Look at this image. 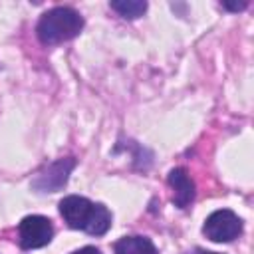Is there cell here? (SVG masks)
<instances>
[{
	"label": "cell",
	"mask_w": 254,
	"mask_h": 254,
	"mask_svg": "<svg viewBox=\"0 0 254 254\" xmlns=\"http://www.w3.org/2000/svg\"><path fill=\"white\" fill-rule=\"evenodd\" d=\"M111 220H113V216H111L109 208L101 202H95V210H93L91 222L87 224L85 232L91 234V236H101L111 228Z\"/></svg>",
	"instance_id": "obj_8"
},
{
	"label": "cell",
	"mask_w": 254,
	"mask_h": 254,
	"mask_svg": "<svg viewBox=\"0 0 254 254\" xmlns=\"http://www.w3.org/2000/svg\"><path fill=\"white\" fill-rule=\"evenodd\" d=\"M246 6H248L246 0H242V2H222V8H226V10H230V12H240V10H244Z\"/></svg>",
	"instance_id": "obj_10"
},
{
	"label": "cell",
	"mask_w": 254,
	"mask_h": 254,
	"mask_svg": "<svg viewBox=\"0 0 254 254\" xmlns=\"http://www.w3.org/2000/svg\"><path fill=\"white\" fill-rule=\"evenodd\" d=\"M115 254H157L155 244L147 236H123L113 246Z\"/></svg>",
	"instance_id": "obj_7"
},
{
	"label": "cell",
	"mask_w": 254,
	"mask_h": 254,
	"mask_svg": "<svg viewBox=\"0 0 254 254\" xmlns=\"http://www.w3.org/2000/svg\"><path fill=\"white\" fill-rule=\"evenodd\" d=\"M196 254H218V252H208V250H200V248H198Z\"/></svg>",
	"instance_id": "obj_12"
},
{
	"label": "cell",
	"mask_w": 254,
	"mask_h": 254,
	"mask_svg": "<svg viewBox=\"0 0 254 254\" xmlns=\"http://www.w3.org/2000/svg\"><path fill=\"white\" fill-rule=\"evenodd\" d=\"M73 167H75V159L73 157L58 159V161L46 165L32 179V189L36 192H58V190H62L65 187Z\"/></svg>",
	"instance_id": "obj_3"
},
{
	"label": "cell",
	"mask_w": 254,
	"mask_h": 254,
	"mask_svg": "<svg viewBox=\"0 0 254 254\" xmlns=\"http://www.w3.org/2000/svg\"><path fill=\"white\" fill-rule=\"evenodd\" d=\"M171 189H173V202L179 208H187L194 198V183L189 177V173L181 167H175L169 171L167 177Z\"/></svg>",
	"instance_id": "obj_6"
},
{
	"label": "cell",
	"mask_w": 254,
	"mask_h": 254,
	"mask_svg": "<svg viewBox=\"0 0 254 254\" xmlns=\"http://www.w3.org/2000/svg\"><path fill=\"white\" fill-rule=\"evenodd\" d=\"M109 6L123 18L127 20H135L139 16L145 14L147 10V2L145 0H111Z\"/></svg>",
	"instance_id": "obj_9"
},
{
	"label": "cell",
	"mask_w": 254,
	"mask_h": 254,
	"mask_svg": "<svg viewBox=\"0 0 254 254\" xmlns=\"http://www.w3.org/2000/svg\"><path fill=\"white\" fill-rule=\"evenodd\" d=\"M18 232H20V246L24 250H32V248H42L50 244L54 236V226L50 218L40 214H30L20 220Z\"/></svg>",
	"instance_id": "obj_4"
},
{
	"label": "cell",
	"mask_w": 254,
	"mask_h": 254,
	"mask_svg": "<svg viewBox=\"0 0 254 254\" xmlns=\"http://www.w3.org/2000/svg\"><path fill=\"white\" fill-rule=\"evenodd\" d=\"M83 30V18L69 6H56L42 14L36 34L44 46H56L75 38Z\"/></svg>",
	"instance_id": "obj_1"
},
{
	"label": "cell",
	"mask_w": 254,
	"mask_h": 254,
	"mask_svg": "<svg viewBox=\"0 0 254 254\" xmlns=\"http://www.w3.org/2000/svg\"><path fill=\"white\" fill-rule=\"evenodd\" d=\"M93 210H95V202H91L85 196L69 194V196H64L60 200V214L64 216L67 226L75 228V230H83L85 232L87 224L91 222Z\"/></svg>",
	"instance_id": "obj_5"
},
{
	"label": "cell",
	"mask_w": 254,
	"mask_h": 254,
	"mask_svg": "<svg viewBox=\"0 0 254 254\" xmlns=\"http://www.w3.org/2000/svg\"><path fill=\"white\" fill-rule=\"evenodd\" d=\"M71 254H101V250L95 248V246H83V248H79V250H75Z\"/></svg>",
	"instance_id": "obj_11"
},
{
	"label": "cell",
	"mask_w": 254,
	"mask_h": 254,
	"mask_svg": "<svg viewBox=\"0 0 254 254\" xmlns=\"http://www.w3.org/2000/svg\"><path fill=\"white\" fill-rule=\"evenodd\" d=\"M202 234L212 242H230L242 234V220L228 208L214 210L202 224Z\"/></svg>",
	"instance_id": "obj_2"
}]
</instances>
